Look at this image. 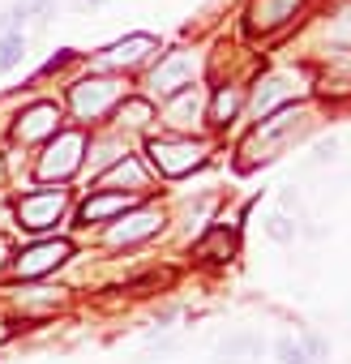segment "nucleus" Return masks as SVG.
I'll return each instance as SVG.
<instances>
[{
  "instance_id": "obj_1",
  "label": "nucleus",
  "mask_w": 351,
  "mask_h": 364,
  "mask_svg": "<svg viewBox=\"0 0 351 364\" xmlns=\"http://www.w3.org/2000/svg\"><path fill=\"white\" fill-rule=\"evenodd\" d=\"M304 129V112L300 107H283L279 116H270V120H261L257 124V133L249 137V146H244V163H257V159H274V150L279 146H287V137H296Z\"/></svg>"
},
{
  "instance_id": "obj_2",
  "label": "nucleus",
  "mask_w": 351,
  "mask_h": 364,
  "mask_svg": "<svg viewBox=\"0 0 351 364\" xmlns=\"http://www.w3.org/2000/svg\"><path fill=\"white\" fill-rule=\"evenodd\" d=\"M150 159L163 176H185L193 167L206 163V146L193 137H154L150 141Z\"/></svg>"
},
{
  "instance_id": "obj_3",
  "label": "nucleus",
  "mask_w": 351,
  "mask_h": 364,
  "mask_svg": "<svg viewBox=\"0 0 351 364\" xmlns=\"http://www.w3.org/2000/svg\"><path fill=\"white\" fill-rule=\"evenodd\" d=\"M120 95H124L120 77H86V82L73 86L69 103H73V112L82 120H99V116L112 112V103H120Z\"/></svg>"
},
{
  "instance_id": "obj_4",
  "label": "nucleus",
  "mask_w": 351,
  "mask_h": 364,
  "mask_svg": "<svg viewBox=\"0 0 351 364\" xmlns=\"http://www.w3.org/2000/svg\"><path fill=\"white\" fill-rule=\"evenodd\" d=\"M65 206H69L65 189H43V193H26V198L18 202V219H22V228H26V232H48V228H56V223H60Z\"/></svg>"
},
{
  "instance_id": "obj_5",
  "label": "nucleus",
  "mask_w": 351,
  "mask_h": 364,
  "mask_svg": "<svg viewBox=\"0 0 351 364\" xmlns=\"http://www.w3.org/2000/svg\"><path fill=\"white\" fill-rule=\"evenodd\" d=\"M82 150H86L82 133H56V141L39 159V180H65V176H73L82 167Z\"/></svg>"
},
{
  "instance_id": "obj_6",
  "label": "nucleus",
  "mask_w": 351,
  "mask_h": 364,
  "mask_svg": "<svg viewBox=\"0 0 351 364\" xmlns=\"http://www.w3.org/2000/svg\"><path fill=\"white\" fill-rule=\"evenodd\" d=\"M193 77H198V60H193L189 52H171V56H163V60L154 65L150 90L171 99V95H180V90H193Z\"/></svg>"
},
{
  "instance_id": "obj_7",
  "label": "nucleus",
  "mask_w": 351,
  "mask_h": 364,
  "mask_svg": "<svg viewBox=\"0 0 351 364\" xmlns=\"http://www.w3.org/2000/svg\"><path fill=\"white\" fill-rule=\"evenodd\" d=\"M300 77L296 73H270V77H261L257 82V90H253V112L261 116V112H274L279 103L283 107H291V99H300Z\"/></svg>"
},
{
  "instance_id": "obj_8",
  "label": "nucleus",
  "mask_w": 351,
  "mask_h": 364,
  "mask_svg": "<svg viewBox=\"0 0 351 364\" xmlns=\"http://www.w3.org/2000/svg\"><path fill=\"white\" fill-rule=\"evenodd\" d=\"M65 257H69V245H65V240H43V245L22 249L14 266H18L22 279H39V274H48V270H56Z\"/></svg>"
},
{
  "instance_id": "obj_9",
  "label": "nucleus",
  "mask_w": 351,
  "mask_h": 364,
  "mask_svg": "<svg viewBox=\"0 0 351 364\" xmlns=\"http://www.w3.org/2000/svg\"><path fill=\"white\" fill-rule=\"evenodd\" d=\"M18 141H39V137H56L60 133V107L56 103H35L18 116Z\"/></svg>"
},
{
  "instance_id": "obj_10",
  "label": "nucleus",
  "mask_w": 351,
  "mask_h": 364,
  "mask_svg": "<svg viewBox=\"0 0 351 364\" xmlns=\"http://www.w3.org/2000/svg\"><path fill=\"white\" fill-rule=\"evenodd\" d=\"M163 228V215L158 210H133L129 219H120V228L107 232V245H137L146 236H154Z\"/></svg>"
},
{
  "instance_id": "obj_11",
  "label": "nucleus",
  "mask_w": 351,
  "mask_h": 364,
  "mask_svg": "<svg viewBox=\"0 0 351 364\" xmlns=\"http://www.w3.org/2000/svg\"><path fill=\"white\" fill-rule=\"evenodd\" d=\"M296 14H300V0H253L249 22H253V31H279Z\"/></svg>"
},
{
  "instance_id": "obj_12",
  "label": "nucleus",
  "mask_w": 351,
  "mask_h": 364,
  "mask_svg": "<svg viewBox=\"0 0 351 364\" xmlns=\"http://www.w3.org/2000/svg\"><path fill=\"white\" fill-rule=\"evenodd\" d=\"M133 206H137V198H129V193H94L82 202V223H107L116 215H129Z\"/></svg>"
},
{
  "instance_id": "obj_13",
  "label": "nucleus",
  "mask_w": 351,
  "mask_h": 364,
  "mask_svg": "<svg viewBox=\"0 0 351 364\" xmlns=\"http://www.w3.org/2000/svg\"><path fill=\"white\" fill-rule=\"evenodd\" d=\"M154 48H158L154 35H129V39H120V43L107 48V60H116V65H137V60H146Z\"/></svg>"
},
{
  "instance_id": "obj_14",
  "label": "nucleus",
  "mask_w": 351,
  "mask_h": 364,
  "mask_svg": "<svg viewBox=\"0 0 351 364\" xmlns=\"http://www.w3.org/2000/svg\"><path fill=\"white\" fill-rule=\"evenodd\" d=\"M236 253V232L232 228H210L202 240H198V257L202 262H227Z\"/></svg>"
},
{
  "instance_id": "obj_15",
  "label": "nucleus",
  "mask_w": 351,
  "mask_h": 364,
  "mask_svg": "<svg viewBox=\"0 0 351 364\" xmlns=\"http://www.w3.org/2000/svg\"><path fill=\"white\" fill-rule=\"evenodd\" d=\"M257 351H261V338H257V334H232V338L219 343V355H223L227 364H244V360L257 355Z\"/></svg>"
},
{
  "instance_id": "obj_16",
  "label": "nucleus",
  "mask_w": 351,
  "mask_h": 364,
  "mask_svg": "<svg viewBox=\"0 0 351 364\" xmlns=\"http://www.w3.org/2000/svg\"><path fill=\"white\" fill-rule=\"evenodd\" d=\"M198 90H180V95H171V103H167V124H176V129H185L189 124V116H198Z\"/></svg>"
},
{
  "instance_id": "obj_17",
  "label": "nucleus",
  "mask_w": 351,
  "mask_h": 364,
  "mask_svg": "<svg viewBox=\"0 0 351 364\" xmlns=\"http://www.w3.org/2000/svg\"><path fill=\"white\" fill-rule=\"evenodd\" d=\"M240 103H244V95H240V86H223L219 95H215V107H210V120L215 124H227L236 112H240Z\"/></svg>"
},
{
  "instance_id": "obj_18",
  "label": "nucleus",
  "mask_w": 351,
  "mask_h": 364,
  "mask_svg": "<svg viewBox=\"0 0 351 364\" xmlns=\"http://www.w3.org/2000/svg\"><path fill=\"white\" fill-rule=\"evenodd\" d=\"M22 56H26V39L22 35H5V39H0V73H9L14 65H22Z\"/></svg>"
},
{
  "instance_id": "obj_19",
  "label": "nucleus",
  "mask_w": 351,
  "mask_h": 364,
  "mask_svg": "<svg viewBox=\"0 0 351 364\" xmlns=\"http://www.w3.org/2000/svg\"><path fill=\"white\" fill-rule=\"evenodd\" d=\"M274 355H279V364H313L300 338H279L274 343Z\"/></svg>"
},
{
  "instance_id": "obj_20",
  "label": "nucleus",
  "mask_w": 351,
  "mask_h": 364,
  "mask_svg": "<svg viewBox=\"0 0 351 364\" xmlns=\"http://www.w3.org/2000/svg\"><path fill=\"white\" fill-rule=\"evenodd\" d=\"M330 48L351 52V9H342V14L330 22Z\"/></svg>"
},
{
  "instance_id": "obj_21",
  "label": "nucleus",
  "mask_w": 351,
  "mask_h": 364,
  "mask_svg": "<svg viewBox=\"0 0 351 364\" xmlns=\"http://www.w3.org/2000/svg\"><path fill=\"white\" fill-rule=\"evenodd\" d=\"M103 180H129V185H137V189H141V185H146V171H141V163H137V159H120Z\"/></svg>"
},
{
  "instance_id": "obj_22",
  "label": "nucleus",
  "mask_w": 351,
  "mask_h": 364,
  "mask_svg": "<svg viewBox=\"0 0 351 364\" xmlns=\"http://www.w3.org/2000/svg\"><path fill=\"white\" fill-rule=\"evenodd\" d=\"M146 120H150V103H146V99H129V103L120 107V124H133V129H137V124H146Z\"/></svg>"
},
{
  "instance_id": "obj_23",
  "label": "nucleus",
  "mask_w": 351,
  "mask_h": 364,
  "mask_svg": "<svg viewBox=\"0 0 351 364\" xmlns=\"http://www.w3.org/2000/svg\"><path fill=\"white\" fill-rule=\"evenodd\" d=\"M266 232H270V236H274L279 245H287V240H296V223H291L287 215H270V219H266Z\"/></svg>"
},
{
  "instance_id": "obj_24",
  "label": "nucleus",
  "mask_w": 351,
  "mask_h": 364,
  "mask_svg": "<svg viewBox=\"0 0 351 364\" xmlns=\"http://www.w3.org/2000/svg\"><path fill=\"white\" fill-rule=\"evenodd\" d=\"M52 5H56V0H18V14H22V18H31V14H35V18L43 22V18L52 14Z\"/></svg>"
},
{
  "instance_id": "obj_25",
  "label": "nucleus",
  "mask_w": 351,
  "mask_h": 364,
  "mask_svg": "<svg viewBox=\"0 0 351 364\" xmlns=\"http://www.w3.org/2000/svg\"><path fill=\"white\" fill-rule=\"evenodd\" d=\"M18 26H22V14H18V5H14L5 18H0V39H5V35H22Z\"/></svg>"
},
{
  "instance_id": "obj_26",
  "label": "nucleus",
  "mask_w": 351,
  "mask_h": 364,
  "mask_svg": "<svg viewBox=\"0 0 351 364\" xmlns=\"http://www.w3.org/2000/svg\"><path fill=\"white\" fill-rule=\"evenodd\" d=\"M334 150H338V141H321V146H317V154H313V163H325V159H334Z\"/></svg>"
},
{
  "instance_id": "obj_27",
  "label": "nucleus",
  "mask_w": 351,
  "mask_h": 364,
  "mask_svg": "<svg viewBox=\"0 0 351 364\" xmlns=\"http://www.w3.org/2000/svg\"><path fill=\"white\" fill-rule=\"evenodd\" d=\"M90 5H107V0H90Z\"/></svg>"
}]
</instances>
